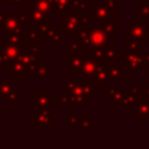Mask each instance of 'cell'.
Returning <instances> with one entry per match:
<instances>
[{"mask_svg":"<svg viewBox=\"0 0 149 149\" xmlns=\"http://www.w3.org/2000/svg\"><path fill=\"white\" fill-rule=\"evenodd\" d=\"M24 24L19 20L16 12H7L5 22L2 28L5 31H13V33H22Z\"/></svg>","mask_w":149,"mask_h":149,"instance_id":"5","label":"cell"},{"mask_svg":"<svg viewBox=\"0 0 149 149\" xmlns=\"http://www.w3.org/2000/svg\"><path fill=\"white\" fill-rule=\"evenodd\" d=\"M86 55H83L80 52H74V54H68V69L72 71V73H77L78 69L83 64Z\"/></svg>","mask_w":149,"mask_h":149,"instance_id":"10","label":"cell"},{"mask_svg":"<svg viewBox=\"0 0 149 149\" xmlns=\"http://www.w3.org/2000/svg\"><path fill=\"white\" fill-rule=\"evenodd\" d=\"M3 64H5V62H3V57H2V51L0 49V69H2Z\"/></svg>","mask_w":149,"mask_h":149,"instance_id":"21","label":"cell"},{"mask_svg":"<svg viewBox=\"0 0 149 149\" xmlns=\"http://www.w3.org/2000/svg\"><path fill=\"white\" fill-rule=\"evenodd\" d=\"M9 6H13V5H20V6H22L23 5V1L22 0H9Z\"/></svg>","mask_w":149,"mask_h":149,"instance_id":"19","label":"cell"},{"mask_svg":"<svg viewBox=\"0 0 149 149\" xmlns=\"http://www.w3.org/2000/svg\"><path fill=\"white\" fill-rule=\"evenodd\" d=\"M30 100L36 101V106H49L51 105V95L49 91H37L34 97H30Z\"/></svg>","mask_w":149,"mask_h":149,"instance_id":"12","label":"cell"},{"mask_svg":"<svg viewBox=\"0 0 149 149\" xmlns=\"http://www.w3.org/2000/svg\"><path fill=\"white\" fill-rule=\"evenodd\" d=\"M126 56H127L126 68L132 70L133 73H135V71L141 66V63H142L141 51H130V52H127Z\"/></svg>","mask_w":149,"mask_h":149,"instance_id":"9","label":"cell"},{"mask_svg":"<svg viewBox=\"0 0 149 149\" xmlns=\"http://www.w3.org/2000/svg\"><path fill=\"white\" fill-rule=\"evenodd\" d=\"M30 52L35 56V57H37V58H40V48H38V44H30Z\"/></svg>","mask_w":149,"mask_h":149,"instance_id":"17","label":"cell"},{"mask_svg":"<svg viewBox=\"0 0 149 149\" xmlns=\"http://www.w3.org/2000/svg\"><path fill=\"white\" fill-rule=\"evenodd\" d=\"M108 77L109 79H125V66L118 64H109L108 66Z\"/></svg>","mask_w":149,"mask_h":149,"instance_id":"13","label":"cell"},{"mask_svg":"<svg viewBox=\"0 0 149 149\" xmlns=\"http://www.w3.org/2000/svg\"><path fill=\"white\" fill-rule=\"evenodd\" d=\"M105 62L106 61L100 59V58H95V57H93V56H91V55L87 54L85 56V59H84L83 64L78 69L77 73L83 74L85 79L92 80L97 76V73L100 70V68L105 64Z\"/></svg>","mask_w":149,"mask_h":149,"instance_id":"1","label":"cell"},{"mask_svg":"<svg viewBox=\"0 0 149 149\" xmlns=\"http://www.w3.org/2000/svg\"><path fill=\"white\" fill-rule=\"evenodd\" d=\"M6 15H7V12L0 13V27H2V24L5 22V19H6Z\"/></svg>","mask_w":149,"mask_h":149,"instance_id":"20","label":"cell"},{"mask_svg":"<svg viewBox=\"0 0 149 149\" xmlns=\"http://www.w3.org/2000/svg\"><path fill=\"white\" fill-rule=\"evenodd\" d=\"M94 9L93 12L88 13V17L91 21H113V12L105 5V2H94Z\"/></svg>","mask_w":149,"mask_h":149,"instance_id":"4","label":"cell"},{"mask_svg":"<svg viewBox=\"0 0 149 149\" xmlns=\"http://www.w3.org/2000/svg\"><path fill=\"white\" fill-rule=\"evenodd\" d=\"M17 99H19V93H17V91H16V92H13V93L10 94V97L8 98L9 106H13V105H14V102H15Z\"/></svg>","mask_w":149,"mask_h":149,"instance_id":"18","label":"cell"},{"mask_svg":"<svg viewBox=\"0 0 149 149\" xmlns=\"http://www.w3.org/2000/svg\"><path fill=\"white\" fill-rule=\"evenodd\" d=\"M126 41H132L136 43H143L149 37V28L143 22L133 23L126 29Z\"/></svg>","mask_w":149,"mask_h":149,"instance_id":"2","label":"cell"},{"mask_svg":"<svg viewBox=\"0 0 149 149\" xmlns=\"http://www.w3.org/2000/svg\"><path fill=\"white\" fill-rule=\"evenodd\" d=\"M105 5L111 10H119V2L116 0H105Z\"/></svg>","mask_w":149,"mask_h":149,"instance_id":"15","label":"cell"},{"mask_svg":"<svg viewBox=\"0 0 149 149\" xmlns=\"http://www.w3.org/2000/svg\"><path fill=\"white\" fill-rule=\"evenodd\" d=\"M19 91V86L12 80H0V101H8L13 92Z\"/></svg>","mask_w":149,"mask_h":149,"instance_id":"8","label":"cell"},{"mask_svg":"<svg viewBox=\"0 0 149 149\" xmlns=\"http://www.w3.org/2000/svg\"><path fill=\"white\" fill-rule=\"evenodd\" d=\"M140 98V94H139ZM137 106H136V115L141 116V119L143 120V122L146 121V119L149 116V98L148 94H146V92H142L141 98L137 100Z\"/></svg>","mask_w":149,"mask_h":149,"instance_id":"7","label":"cell"},{"mask_svg":"<svg viewBox=\"0 0 149 149\" xmlns=\"http://www.w3.org/2000/svg\"><path fill=\"white\" fill-rule=\"evenodd\" d=\"M84 19L80 12H66L62 20V30L66 33H74L84 26Z\"/></svg>","mask_w":149,"mask_h":149,"instance_id":"3","label":"cell"},{"mask_svg":"<svg viewBox=\"0 0 149 149\" xmlns=\"http://www.w3.org/2000/svg\"><path fill=\"white\" fill-rule=\"evenodd\" d=\"M8 72L15 79H23L24 78V74H26L23 64L19 59H15V61H13V62H10L8 64Z\"/></svg>","mask_w":149,"mask_h":149,"instance_id":"11","label":"cell"},{"mask_svg":"<svg viewBox=\"0 0 149 149\" xmlns=\"http://www.w3.org/2000/svg\"><path fill=\"white\" fill-rule=\"evenodd\" d=\"M141 66H142V69H144L146 72L149 74V55H143V56H142Z\"/></svg>","mask_w":149,"mask_h":149,"instance_id":"16","label":"cell"},{"mask_svg":"<svg viewBox=\"0 0 149 149\" xmlns=\"http://www.w3.org/2000/svg\"><path fill=\"white\" fill-rule=\"evenodd\" d=\"M49 70H50V66H49V65L38 64L37 69H36V72H35V74H36V76H35V77H36V79H42V78L50 79Z\"/></svg>","mask_w":149,"mask_h":149,"instance_id":"14","label":"cell"},{"mask_svg":"<svg viewBox=\"0 0 149 149\" xmlns=\"http://www.w3.org/2000/svg\"><path fill=\"white\" fill-rule=\"evenodd\" d=\"M23 45L21 44H14V43H5L3 48H1L2 51V57L5 64H9L10 62L17 59L19 55L23 50Z\"/></svg>","mask_w":149,"mask_h":149,"instance_id":"6","label":"cell"}]
</instances>
